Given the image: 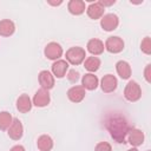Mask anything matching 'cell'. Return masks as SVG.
Returning <instances> with one entry per match:
<instances>
[{"instance_id":"13","label":"cell","mask_w":151,"mask_h":151,"mask_svg":"<svg viewBox=\"0 0 151 151\" xmlns=\"http://www.w3.org/2000/svg\"><path fill=\"white\" fill-rule=\"evenodd\" d=\"M68 70V63L66 60H55L53 64H52V72H53V76L57 77V78H63L65 77L66 72Z\"/></svg>"},{"instance_id":"29","label":"cell","mask_w":151,"mask_h":151,"mask_svg":"<svg viewBox=\"0 0 151 151\" xmlns=\"http://www.w3.org/2000/svg\"><path fill=\"white\" fill-rule=\"evenodd\" d=\"M100 4L105 7V6H111V5H113V4H116V0H111V1H105V0H101L100 1Z\"/></svg>"},{"instance_id":"25","label":"cell","mask_w":151,"mask_h":151,"mask_svg":"<svg viewBox=\"0 0 151 151\" xmlns=\"http://www.w3.org/2000/svg\"><path fill=\"white\" fill-rule=\"evenodd\" d=\"M94 151H112V146L107 142H99L96 145Z\"/></svg>"},{"instance_id":"8","label":"cell","mask_w":151,"mask_h":151,"mask_svg":"<svg viewBox=\"0 0 151 151\" xmlns=\"http://www.w3.org/2000/svg\"><path fill=\"white\" fill-rule=\"evenodd\" d=\"M38 80H39V84L41 85V88H44V90L48 91L54 86V76L47 70L40 71V73L38 76Z\"/></svg>"},{"instance_id":"23","label":"cell","mask_w":151,"mask_h":151,"mask_svg":"<svg viewBox=\"0 0 151 151\" xmlns=\"http://www.w3.org/2000/svg\"><path fill=\"white\" fill-rule=\"evenodd\" d=\"M12 122H13V118H12L9 112H7V111H1L0 112V130L1 131L8 130Z\"/></svg>"},{"instance_id":"14","label":"cell","mask_w":151,"mask_h":151,"mask_svg":"<svg viewBox=\"0 0 151 151\" xmlns=\"http://www.w3.org/2000/svg\"><path fill=\"white\" fill-rule=\"evenodd\" d=\"M129 143L132 145V146H139L144 143V133L142 130L139 129H130L129 131Z\"/></svg>"},{"instance_id":"1","label":"cell","mask_w":151,"mask_h":151,"mask_svg":"<svg viewBox=\"0 0 151 151\" xmlns=\"http://www.w3.org/2000/svg\"><path fill=\"white\" fill-rule=\"evenodd\" d=\"M105 126L110 132L111 137L117 143H124L126 134L130 131L126 118L118 113H111L105 119Z\"/></svg>"},{"instance_id":"24","label":"cell","mask_w":151,"mask_h":151,"mask_svg":"<svg viewBox=\"0 0 151 151\" xmlns=\"http://www.w3.org/2000/svg\"><path fill=\"white\" fill-rule=\"evenodd\" d=\"M140 50L142 52H144L145 54H151V39L150 37H145L143 40H142V44H140Z\"/></svg>"},{"instance_id":"28","label":"cell","mask_w":151,"mask_h":151,"mask_svg":"<svg viewBox=\"0 0 151 151\" xmlns=\"http://www.w3.org/2000/svg\"><path fill=\"white\" fill-rule=\"evenodd\" d=\"M9 151H25V147L22 145H14L13 147H11Z\"/></svg>"},{"instance_id":"12","label":"cell","mask_w":151,"mask_h":151,"mask_svg":"<svg viewBox=\"0 0 151 151\" xmlns=\"http://www.w3.org/2000/svg\"><path fill=\"white\" fill-rule=\"evenodd\" d=\"M104 11H105V7L100 4V1H97V2H92L87 7L86 13L91 19L96 20V19H99L104 15Z\"/></svg>"},{"instance_id":"30","label":"cell","mask_w":151,"mask_h":151,"mask_svg":"<svg viewBox=\"0 0 151 151\" xmlns=\"http://www.w3.org/2000/svg\"><path fill=\"white\" fill-rule=\"evenodd\" d=\"M48 4H50V5H52V6H59V5H61V4H63V1H57V2L48 1Z\"/></svg>"},{"instance_id":"4","label":"cell","mask_w":151,"mask_h":151,"mask_svg":"<svg viewBox=\"0 0 151 151\" xmlns=\"http://www.w3.org/2000/svg\"><path fill=\"white\" fill-rule=\"evenodd\" d=\"M119 25V19L114 13H107L101 17L100 19V26L104 31L111 32L114 31Z\"/></svg>"},{"instance_id":"16","label":"cell","mask_w":151,"mask_h":151,"mask_svg":"<svg viewBox=\"0 0 151 151\" xmlns=\"http://www.w3.org/2000/svg\"><path fill=\"white\" fill-rule=\"evenodd\" d=\"M32 105H33V103H32V100H31V98H29L28 94H25L24 93V94H21L17 99V109L21 113H27L28 111H31Z\"/></svg>"},{"instance_id":"32","label":"cell","mask_w":151,"mask_h":151,"mask_svg":"<svg viewBox=\"0 0 151 151\" xmlns=\"http://www.w3.org/2000/svg\"><path fill=\"white\" fill-rule=\"evenodd\" d=\"M147 151H149V150H147Z\"/></svg>"},{"instance_id":"9","label":"cell","mask_w":151,"mask_h":151,"mask_svg":"<svg viewBox=\"0 0 151 151\" xmlns=\"http://www.w3.org/2000/svg\"><path fill=\"white\" fill-rule=\"evenodd\" d=\"M51 101V97L47 90L40 88L35 92L34 97H33V105H35L37 107H45L50 104Z\"/></svg>"},{"instance_id":"6","label":"cell","mask_w":151,"mask_h":151,"mask_svg":"<svg viewBox=\"0 0 151 151\" xmlns=\"http://www.w3.org/2000/svg\"><path fill=\"white\" fill-rule=\"evenodd\" d=\"M105 48L110 53H119L124 50V40L119 37H109L105 41Z\"/></svg>"},{"instance_id":"7","label":"cell","mask_w":151,"mask_h":151,"mask_svg":"<svg viewBox=\"0 0 151 151\" xmlns=\"http://www.w3.org/2000/svg\"><path fill=\"white\" fill-rule=\"evenodd\" d=\"M8 137L13 140H19L22 134H24V126H22V123L18 119V118H14L11 126L8 127Z\"/></svg>"},{"instance_id":"15","label":"cell","mask_w":151,"mask_h":151,"mask_svg":"<svg viewBox=\"0 0 151 151\" xmlns=\"http://www.w3.org/2000/svg\"><path fill=\"white\" fill-rule=\"evenodd\" d=\"M86 47H87V51H88L92 55H99V54H101V53L104 52V50H105L104 42H103L101 40H99V39H96V38L90 39Z\"/></svg>"},{"instance_id":"18","label":"cell","mask_w":151,"mask_h":151,"mask_svg":"<svg viewBox=\"0 0 151 151\" xmlns=\"http://www.w3.org/2000/svg\"><path fill=\"white\" fill-rule=\"evenodd\" d=\"M67 9L73 15H80L85 12V1H83V0H71L67 4Z\"/></svg>"},{"instance_id":"31","label":"cell","mask_w":151,"mask_h":151,"mask_svg":"<svg viewBox=\"0 0 151 151\" xmlns=\"http://www.w3.org/2000/svg\"><path fill=\"white\" fill-rule=\"evenodd\" d=\"M126 151H138L136 147H132V149H130V150H126Z\"/></svg>"},{"instance_id":"19","label":"cell","mask_w":151,"mask_h":151,"mask_svg":"<svg viewBox=\"0 0 151 151\" xmlns=\"http://www.w3.org/2000/svg\"><path fill=\"white\" fill-rule=\"evenodd\" d=\"M15 31V25L9 19L0 20V35L1 37H11Z\"/></svg>"},{"instance_id":"22","label":"cell","mask_w":151,"mask_h":151,"mask_svg":"<svg viewBox=\"0 0 151 151\" xmlns=\"http://www.w3.org/2000/svg\"><path fill=\"white\" fill-rule=\"evenodd\" d=\"M84 67H85L87 71H90L91 73H92V72H96V71H98V68L100 67V59H99L98 57H94V55L88 57V58L85 59Z\"/></svg>"},{"instance_id":"11","label":"cell","mask_w":151,"mask_h":151,"mask_svg":"<svg viewBox=\"0 0 151 151\" xmlns=\"http://www.w3.org/2000/svg\"><path fill=\"white\" fill-rule=\"evenodd\" d=\"M85 94H86L85 88L80 85H74L67 91V98L72 103H80L85 98Z\"/></svg>"},{"instance_id":"21","label":"cell","mask_w":151,"mask_h":151,"mask_svg":"<svg viewBox=\"0 0 151 151\" xmlns=\"http://www.w3.org/2000/svg\"><path fill=\"white\" fill-rule=\"evenodd\" d=\"M37 146L40 151H51L53 147V139L48 134H41L37 140Z\"/></svg>"},{"instance_id":"27","label":"cell","mask_w":151,"mask_h":151,"mask_svg":"<svg viewBox=\"0 0 151 151\" xmlns=\"http://www.w3.org/2000/svg\"><path fill=\"white\" fill-rule=\"evenodd\" d=\"M144 78L147 83H151V65H146L145 71H144Z\"/></svg>"},{"instance_id":"5","label":"cell","mask_w":151,"mask_h":151,"mask_svg":"<svg viewBox=\"0 0 151 151\" xmlns=\"http://www.w3.org/2000/svg\"><path fill=\"white\" fill-rule=\"evenodd\" d=\"M44 53H45V57L47 59H51V60H59V58L63 55V47L58 44V42H48L46 46H45V50H44Z\"/></svg>"},{"instance_id":"3","label":"cell","mask_w":151,"mask_h":151,"mask_svg":"<svg viewBox=\"0 0 151 151\" xmlns=\"http://www.w3.org/2000/svg\"><path fill=\"white\" fill-rule=\"evenodd\" d=\"M86 57V52L83 47L74 46L66 51V60L72 65H80Z\"/></svg>"},{"instance_id":"17","label":"cell","mask_w":151,"mask_h":151,"mask_svg":"<svg viewBox=\"0 0 151 151\" xmlns=\"http://www.w3.org/2000/svg\"><path fill=\"white\" fill-rule=\"evenodd\" d=\"M98 78L97 76H94L93 73H86L83 78H81V86L85 90L88 91H93L98 87Z\"/></svg>"},{"instance_id":"26","label":"cell","mask_w":151,"mask_h":151,"mask_svg":"<svg viewBox=\"0 0 151 151\" xmlns=\"http://www.w3.org/2000/svg\"><path fill=\"white\" fill-rule=\"evenodd\" d=\"M67 79L71 83H76L79 79V72L76 71V70H70L68 73H67Z\"/></svg>"},{"instance_id":"10","label":"cell","mask_w":151,"mask_h":151,"mask_svg":"<svg viewBox=\"0 0 151 151\" xmlns=\"http://www.w3.org/2000/svg\"><path fill=\"white\" fill-rule=\"evenodd\" d=\"M117 85H118V81H117V78L113 74H105L101 78L100 86H101L103 92H105V93L113 92L117 88Z\"/></svg>"},{"instance_id":"20","label":"cell","mask_w":151,"mask_h":151,"mask_svg":"<svg viewBox=\"0 0 151 151\" xmlns=\"http://www.w3.org/2000/svg\"><path fill=\"white\" fill-rule=\"evenodd\" d=\"M116 70H117L118 76L122 79H129L130 76H131V66L125 60H119L116 64Z\"/></svg>"},{"instance_id":"2","label":"cell","mask_w":151,"mask_h":151,"mask_svg":"<svg viewBox=\"0 0 151 151\" xmlns=\"http://www.w3.org/2000/svg\"><path fill=\"white\" fill-rule=\"evenodd\" d=\"M124 97L126 100L131 101V103H134L137 100L140 99L142 97V88H140V85L134 81V80H130L125 88H124Z\"/></svg>"}]
</instances>
